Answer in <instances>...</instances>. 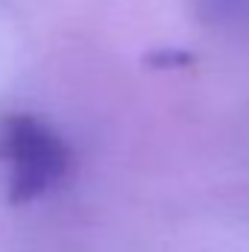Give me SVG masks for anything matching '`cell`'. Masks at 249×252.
Wrapping results in <instances>:
<instances>
[{
    "instance_id": "1",
    "label": "cell",
    "mask_w": 249,
    "mask_h": 252,
    "mask_svg": "<svg viewBox=\"0 0 249 252\" xmlns=\"http://www.w3.org/2000/svg\"><path fill=\"white\" fill-rule=\"evenodd\" d=\"M0 167L12 202H32L53 190L70 170V147L32 115L0 121Z\"/></svg>"
},
{
    "instance_id": "2",
    "label": "cell",
    "mask_w": 249,
    "mask_h": 252,
    "mask_svg": "<svg viewBox=\"0 0 249 252\" xmlns=\"http://www.w3.org/2000/svg\"><path fill=\"white\" fill-rule=\"evenodd\" d=\"M208 21H244L249 18V0H196Z\"/></svg>"
}]
</instances>
